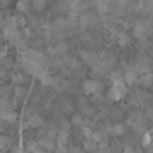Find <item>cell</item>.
I'll list each match as a JSON object with an SVG mask.
<instances>
[{
    "instance_id": "1",
    "label": "cell",
    "mask_w": 153,
    "mask_h": 153,
    "mask_svg": "<svg viewBox=\"0 0 153 153\" xmlns=\"http://www.w3.org/2000/svg\"><path fill=\"white\" fill-rule=\"evenodd\" d=\"M100 89V83L95 79H86L83 83V90L86 94H95Z\"/></svg>"
},
{
    "instance_id": "2",
    "label": "cell",
    "mask_w": 153,
    "mask_h": 153,
    "mask_svg": "<svg viewBox=\"0 0 153 153\" xmlns=\"http://www.w3.org/2000/svg\"><path fill=\"white\" fill-rule=\"evenodd\" d=\"M38 145H39V148L45 149L46 152H51V151H54V149H55V143H54V141H51L50 138H45V140H40Z\"/></svg>"
},
{
    "instance_id": "3",
    "label": "cell",
    "mask_w": 153,
    "mask_h": 153,
    "mask_svg": "<svg viewBox=\"0 0 153 153\" xmlns=\"http://www.w3.org/2000/svg\"><path fill=\"white\" fill-rule=\"evenodd\" d=\"M121 93L118 91V90L116 89V87L111 86L110 89L108 90V94H106V98H108L109 101H113V102H116V101H120V98H121Z\"/></svg>"
},
{
    "instance_id": "4",
    "label": "cell",
    "mask_w": 153,
    "mask_h": 153,
    "mask_svg": "<svg viewBox=\"0 0 153 153\" xmlns=\"http://www.w3.org/2000/svg\"><path fill=\"white\" fill-rule=\"evenodd\" d=\"M67 86H69V83H67V81H65V79L62 78H58V79H54V83H53V87L56 90V91H63V90L67 89Z\"/></svg>"
},
{
    "instance_id": "5",
    "label": "cell",
    "mask_w": 153,
    "mask_h": 153,
    "mask_svg": "<svg viewBox=\"0 0 153 153\" xmlns=\"http://www.w3.org/2000/svg\"><path fill=\"white\" fill-rule=\"evenodd\" d=\"M136 79H137V73H136L134 70H128V71L125 73L124 81L126 85H133L136 82Z\"/></svg>"
},
{
    "instance_id": "6",
    "label": "cell",
    "mask_w": 153,
    "mask_h": 153,
    "mask_svg": "<svg viewBox=\"0 0 153 153\" xmlns=\"http://www.w3.org/2000/svg\"><path fill=\"white\" fill-rule=\"evenodd\" d=\"M140 81H141V85H143V86H145V87L152 86V85H153V74L151 71L144 73V74L141 75Z\"/></svg>"
},
{
    "instance_id": "7",
    "label": "cell",
    "mask_w": 153,
    "mask_h": 153,
    "mask_svg": "<svg viewBox=\"0 0 153 153\" xmlns=\"http://www.w3.org/2000/svg\"><path fill=\"white\" fill-rule=\"evenodd\" d=\"M42 124H43V120H42V117L38 116V114H34V116L30 118V121H28V126L30 128H34V129L42 126Z\"/></svg>"
},
{
    "instance_id": "8",
    "label": "cell",
    "mask_w": 153,
    "mask_h": 153,
    "mask_svg": "<svg viewBox=\"0 0 153 153\" xmlns=\"http://www.w3.org/2000/svg\"><path fill=\"white\" fill-rule=\"evenodd\" d=\"M67 140H69V132L67 130H61L56 136V144L65 146L67 144Z\"/></svg>"
},
{
    "instance_id": "9",
    "label": "cell",
    "mask_w": 153,
    "mask_h": 153,
    "mask_svg": "<svg viewBox=\"0 0 153 153\" xmlns=\"http://www.w3.org/2000/svg\"><path fill=\"white\" fill-rule=\"evenodd\" d=\"M144 35H145V27L143 24H136L133 27V36L137 39H143Z\"/></svg>"
},
{
    "instance_id": "10",
    "label": "cell",
    "mask_w": 153,
    "mask_h": 153,
    "mask_svg": "<svg viewBox=\"0 0 153 153\" xmlns=\"http://www.w3.org/2000/svg\"><path fill=\"white\" fill-rule=\"evenodd\" d=\"M110 133L113 136H122L125 133V126L122 124H120V122H117L110 128Z\"/></svg>"
},
{
    "instance_id": "11",
    "label": "cell",
    "mask_w": 153,
    "mask_h": 153,
    "mask_svg": "<svg viewBox=\"0 0 153 153\" xmlns=\"http://www.w3.org/2000/svg\"><path fill=\"white\" fill-rule=\"evenodd\" d=\"M66 26H67V23L65 19H56L53 24V30L55 32H62L65 28H66Z\"/></svg>"
},
{
    "instance_id": "12",
    "label": "cell",
    "mask_w": 153,
    "mask_h": 153,
    "mask_svg": "<svg viewBox=\"0 0 153 153\" xmlns=\"http://www.w3.org/2000/svg\"><path fill=\"white\" fill-rule=\"evenodd\" d=\"M39 78H40V83H42L43 86H53L54 78L50 74H46V73H43V74L40 75Z\"/></svg>"
},
{
    "instance_id": "13",
    "label": "cell",
    "mask_w": 153,
    "mask_h": 153,
    "mask_svg": "<svg viewBox=\"0 0 153 153\" xmlns=\"http://www.w3.org/2000/svg\"><path fill=\"white\" fill-rule=\"evenodd\" d=\"M31 5H32V8H34L35 11H43L45 10V7H46V0H32V3H31Z\"/></svg>"
},
{
    "instance_id": "14",
    "label": "cell",
    "mask_w": 153,
    "mask_h": 153,
    "mask_svg": "<svg viewBox=\"0 0 153 153\" xmlns=\"http://www.w3.org/2000/svg\"><path fill=\"white\" fill-rule=\"evenodd\" d=\"M93 140L97 144H105L106 143V133L103 132H95L93 136Z\"/></svg>"
},
{
    "instance_id": "15",
    "label": "cell",
    "mask_w": 153,
    "mask_h": 153,
    "mask_svg": "<svg viewBox=\"0 0 153 153\" xmlns=\"http://www.w3.org/2000/svg\"><path fill=\"white\" fill-rule=\"evenodd\" d=\"M130 42V36L128 34H121L118 38V45L121 46V47H125V46H128Z\"/></svg>"
},
{
    "instance_id": "16",
    "label": "cell",
    "mask_w": 153,
    "mask_h": 153,
    "mask_svg": "<svg viewBox=\"0 0 153 153\" xmlns=\"http://www.w3.org/2000/svg\"><path fill=\"white\" fill-rule=\"evenodd\" d=\"M141 144H143V146H148L149 144H152V136L149 132H145L143 134V137H141Z\"/></svg>"
},
{
    "instance_id": "17",
    "label": "cell",
    "mask_w": 153,
    "mask_h": 153,
    "mask_svg": "<svg viewBox=\"0 0 153 153\" xmlns=\"http://www.w3.org/2000/svg\"><path fill=\"white\" fill-rule=\"evenodd\" d=\"M67 48H69V47H67V45L65 42H59L58 45L55 46V51L58 54H66L67 53Z\"/></svg>"
},
{
    "instance_id": "18",
    "label": "cell",
    "mask_w": 153,
    "mask_h": 153,
    "mask_svg": "<svg viewBox=\"0 0 153 153\" xmlns=\"http://www.w3.org/2000/svg\"><path fill=\"white\" fill-rule=\"evenodd\" d=\"M82 121H83V117H82V114H74L73 116V118H71V124H74V125H79V124H82Z\"/></svg>"
},
{
    "instance_id": "19",
    "label": "cell",
    "mask_w": 153,
    "mask_h": 153,
    "mask_svg": "<svg viewBox=\"0 0 153 153\" xmlns=\"http://www.w3.org/2000/svg\"><path fill=\"white\" fill-rule=\"evenodd\" d=\"M23 81H24V78H23V75L22 74H16V75L12 76V83H15V85L23 83Z\"/></svg>"
},
{
    "instance_id": "20",
    "label": "cell",
    "mask_w": 153,
    "mask_h": 153,
    "mask_svg": "<svg viewBox=\"0 0 153 153\" xmlns=\"http://www.w3.org/2000/svg\"><path fill=\"white\" fill-rule=\"evenodd\" d=\"M79 24H81L82 27H87V26H89V20H87V16L86 15H82L81 18H79Z\"/></svg>"
},
{
    "instance_id": "21",
    "label": "cell",
    "mask_w": 153,
    "mask_h": 153,
    "mask_svg": "<svg viewBox=\"0 0 153 153\" xmlns=\"http://www.w3.org/2000/svg\"><path fill=\"white\" fill-rule=\"evenodd\" d=\"M10 143V138L8 137H5V136H3V137H0V149L1 148H4L7 144Z\"/></svg>"
},
{
    "instance_id": "22",
    "label": "cell",
    "mask_w": 153,
    "mask_h": 153,
    "mask_svg": "<svg viewBox=\"0 0 153 153\" xmlns=\"http://www.w3.org/2000/svg\"><path fill=\"white\" fill-rule=\"evenodd\" d=\"M83 132H85V136H86L87 138H93V136H94V133H93V130L90 129V128H85Z\"/></svg>"
},
{
    "instance_id": "23",
    "label": "cell",
    "mask_w": 153,
    "mask_h": 153,
    "mask_svg": "<svg viewBox=\"0 0 153 153\" xmlns=\"http://www.w3.org/2000/svg\"><path fill=\"white\" fill-rule=\"evenodd\" d=\"M87 20H89V24H94L95 22H97V18H95V15H93V13H87Z\"/></svg>"
},
{
    "instance_id": "24",
    "label": "cell",
    "mask_w": 153,
    "mask_h": 153,
    "mask_svg": "<svg viewBox=\"0 0 153 153\" xmlns=\"http://www.w3.org/2000/svg\"><path fill=\"white\" fill-rule=\"evenodd\" d=\"M16 8H18V11H20V12H24V10H26V5H24L23 1H18V4H16Z\"/></svg>"
},
{
    "instance_id": "25",
    "label": "cell",
    "mask_w": 153,
    "mask_h": 153,
    "mask_svg": "<svg viewBox=\"0 0 153 153\" xmlns=\"http://www.w3.org/2000/svg\"><path fill=\"white\" fill-rule=\"evenodd\" d=\"M81 56L85 59V61H90V58H91V55H90L87 51H81Z\"/></svg>"
},
{
    "instance_id": "26",
    "label": "cell",
    "mask_w": 153,
    "mask_h": 153,
    "mask_svg": "<svg viewBox=\"0 0 153 153\" xmlns=\"http://www.w3.org/2000/svg\"><path fill=\"white\" fill-rule=\"evenodd\" d=\"M69 126H70V122L66 121V120H63V121H62V124H61L62 130H67V129H69Z\"/></svg>"
},
{
    "instance_id": "27",
    "label": "cell",
    "mask_w": 153,
    "mask_h": 153,
    "mask_svg": "<svg viewBox=\"0 0 153 153\" xmlns=\"http://www.w3.org/2000/svg\"><path fill=\"white\" fill-rule=\"evenodd\" d=\"M69 153H82L81 151H79L78 148H75V146H73V148L69 149Z\"/></svg>"
},
{
    "instance_id": "28",
    "label": "cell",
    "mask_w": 153,
    "mask_h": 153,
    "mask_svg": "<svg viewBox=\"0 0 153 153\" xmlns=\"http://www.w3.org/2000/svg\"><path fill=\"white\" fill-rule=\"evenodd\" d=\"M124 153H136V152H134V149H133V148H130V146H126V148L124 149Z\"/></svg>"
},
{
    "instance_id": "29",
    "label": "cell",
    "mask_w": 153,
    "mask_h": 153,
    "mask_svg": "<svg viewBox=\"0 0 153 153\" xmlns=\"http://www.w3.org/2000/svg\"><path fill=\"white\" fill-rule=\"evenodd\" d=\"M32 153H47L45 151V149H42V148H35L34 151H32Z\"/></svg>"
},
{
    "instance_id": "30",
    "label": "cell",
    "mask_w": 153,
    "mask_h": 153,
    "mask_svg": "<svg viewBox=\"0 0 153 153\" xmlns=\"http://www.w3.org/2000/svg\"><path fill=\"white\" fill-rule=\"evenodd\" d=\"M45 36H46V39H50L51 34H50V31H48V30H46V31H45Z\"/></svg>"
},
{
    "instance_id": "31",
    "label": "cell",
    "mask_w": 153,
    "mask_h": 153,
    "mask_svg": "<svg viewBox=\"0 0 153 153\" xmlns=\"http://www.w3.org/2000/svg\"><path fill=\"white\" fill-rule=\"evenodd\" d=\"M13 153H22V149L20 148H15L13 149Z\"/></svg>"
},
{
    "instance_id": "32",
    "label": "cell",
    "mask_w": 153,
    "mask_h": 153,
    "mask_svg": "<svg viewBox=\"0 0 153 153\" xmlns=\"http://www.w3.org/2000/svg\"><path fill=\"white\" fill-rule=\"evenodd\" d=\"M0 38H1V35H0Z\"/></svg>"
}]
</instances>
